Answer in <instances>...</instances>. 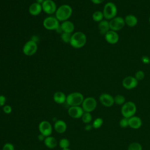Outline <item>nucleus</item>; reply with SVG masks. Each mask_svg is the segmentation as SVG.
<instances>
[{"label": "nucleus", "mask_w": 150, "mask_h": 150, "mask_svg": "<svg viewBox=\"0 0 150 150\" xmlns=\"http://www.w3.org/2000/svg\"><path fill=\"white\" fill-rule=\"evenodd\" d=\"M73 9L71 7L67 4L60 5L57 8L55 12V17L59 21L63 22L67 21L71 16Z\"/></svg>", "instance_id": "1"}, {"label": "nucleus", "mask_w": 150, "mask_h": 150, "mask_svg": "<svg viewBox=\"0 0 150 150\" xmlns=\"http://www.w3.org/2000/svg\"><path fill=\"white\" fill-rule=\"evenodd\" d=\"M87 42L86 35L80 31H77L71 35L70 45L74 48L80 49L83 47Z\"/></svg>", "instance_id": "2"}, {"label": "nucleus", "mask_w": 150, "mask_h": 150, "mask_svg": "<svg viewBox=\"0 0 150 150\" xmlns=\"http://www.w3.org/2000/svg\"><path fill=\"white\" fill-rule=\"evenodd\" d=\"M137 112L136 104L131 101L125 102L121 108V113L123 117L129 118L135 115Z\"/></svg>", "instance_id": "3"}, {"label": "nucleus", "mask_w": 150, "mask_h": 150, "mask_svg": "<svg viewBox=\"0 0 150 150\" xmlns=\"http://www.w3.org/2000/svg\"><path fill=\"white\" fill-rule=\"evenodd\" d=\"M84 98L83 95L80 92H73L66 96V103L71 106H80Z\"/></svg>", "instance_id": "4"}, {"label": "nucleus", "mask_w": 150, "mask_h": 150, "mask_svg": "<svg viewBox=\"0 0 150 150\" xmlns=\"http://www.w3.org/2000/svg\"><path fill=\"white\" fill-rule=\"evenodd\" d=\"M104 18L106 19H112L116 16L117 13V9L115 5L111 2L105 4L103 9Z\"/></svg>", "instance_id": "5"}, {"label": "nucleus", "mask_w": 150, "mask_h": 150, "mask_svg": "<svg viewBox=\"0 0 150 150\" xmlns=\"http://www.w3.org/2000/svg\"><path fill=\"white\" fill-rule=\"evenodd\" d=\"M43 27L49 30H56L59 26V21L56 17L53 16H47L43 21Z\"/></svg>", "instance_id": "6"}, {"label": "nucleus", "mask_w": 150, "mask_h": 150, "mask_svg": "<svg viewBox=\"0 0 150 150\" xmlns=\"http://www.w3.org/2000/svg\"><path fill=\"white\" fill-rule=\"evenodd\" d=\"M97 105V103L96 100L94 97H88L84 99L81 107L84 112H91L96 108Z\"/></svg>", "instance_id": "7"}, {"label": "nucleus", "mask_w": 150, "mask_h": 150, "mask_svg": "<svg viewBox=\"0 0 150 150\" xmlns=\"http://www.w3.org/2000/svg\"><path fill=\"white\" fill-rule=\"evenodd\" d=\"M38 50L37 43L32 40L27 41L23 45L22 48L23 53L25 55L31 56L36 53Z\"/></svg>", "instance_id": "8"}, {"label": "nucleus", "mask_w": 150, "mask_h": 150, "mask_svg": "<svg viewBox=\"0 0 150 150\" xmlns=\"http://www.w3.org/2000/svg\"><path fill=\"white\" fill-rule=\"evenodd\" d=\"M124 19L120 16H115L109 22L110 28L111 30L118 31L124 28L125 25Z\"/></svg>", "instance_id": "9"}, {"label": "nucleus", "mask_w": 150, "mask_h": 150, "mask_svg": "<svg viewBox=\"0 0 150 150\" xmlns=\"http://www.w3.org/2000/svg\"><path fill=\"white\" fill-rule=\"evenodd\" d=\"M42 11L46 14L53 15L57 10L56 3L53 0H45L42 4Z\"/></svg>", "instance_id": "10"}, {"label": "nucleus", "mask_w": 150, "mask_h": 150, "mask_svg": "<svg viewBox=\"0 0 150 150\" xmlns=\"http://www.w3.org/2000/svg\"><path fill=\"white\" fill-rule=\"evenodd\" d=\"M38 129L40 134L43 135L45 137L50 136L52 133V126L51 124L46 120L41 121L38 125Z\"/></svg>", "instance_id": "11"}, {"label": "nucleus", "mask_w": 150, "mask_h": 150, "mask_svg": "<svg viewBox=\"0 0 150 150\" xmlns=\"http://www.w3.org/2000/svg\"><path fill=\"white\" fill-rule=\"evenodd\" d=\"M99 101L103 105L106 107H110L114 104V97L108 93L101 94L99 97Z\"/></svg>", "instance_id": "12"}, {"label": "nucleus", "mask_w": 150, "mask_h": 150, "mask_svg": "<svg viewBox=\"0 0 150 150\" xmlns=\"http://www.w3.org/2000/svg\"><path fill=\"white\" fill-rule=\"evenodd\" d=\"M122 84L125 89L131 90L137 86L138 80L135 78V77L127 76L123 79Z\"/></svg>", "instance_id": "13"}, {"label": "nucleus", "mask_w": 150, "mask_h": 150, "mask_svg": "<svg viewBox=\"0 0 150 150\" xmlns=\"http://www.w3.org/2000/svg\"><path fill=\"white\" fill-rule=\"evenodd\" d=\"M84 111L80 106H71L68 109V114L73 118H80L82 117Z\"/></svg>", "instance_id": "14"}, {"label": "nucleus", "mask_w": 150, "mask_h": 150, "mask_svg": "<svg viewBox=\"0 0 150 150\" xmlns=\"http://www.w3.org/2000/svg\"><path fill=\"white\" fill-rule=\"evenodd\" d=\"M129 127L134 129H137L141 127L142 122V120L138 116L134 115L128 118Z\"/></svg>", "instance_id": "15"}, {"label": "nucleus", "mask_w": 150, "mask_h": 150, "mask_svg": "<svg viewBox=\"0 0 150 150\" xmlns=\"http://www.w3.org/2000/svg\"><path fill=\"white\" fill-rule=\"evenodd\" d=\"M104 36L105 40L110 44H115L117 43L119 40V36L116 31L109 30Z\"/></svg>", "instance_id": "16"}, {"label": "nucleus", "mask_w": 150, "mask_h": 150, "mask_svg": "<svg viewBox=\"0 0 150 150\" xmlns=\"http://www.w3.org/2000/svg\"><path fill=\"white\" fill-rule=\"evenodd\" d=\"M42 11V5L37 2H33L29 6L28 12L32 16H38Z\"/></svg>", "instance_id": "17"}, {"label": "nucleus", "mask_w": 150, "mask_h": 150, "mask_svg": "<svg viewBox=\"0 0 150 150\" xmlns=\"http://www.w3.org/2000/svg\"><path fill=\"white\" fill-rule=\"evenodd\" d=\"M60 28L62 30V32L71 33L74 31L75 26L72 22L67 20L62 22L60 25Z\"/></svg>", "instance_id": "18"}, {"label": "nucleus", "mask_w": 150, "mask_h": 150, "mask_svg": "<svg viewBox=\"0 0 150 150\" xmlns=\"http://www.w3.org/2000/svg\"><path fill=\"white\" fill-rule=\"evenodd\" d=\"M54 129L57 133L63 134L67 129V124L64 121L62 120H57L54 122Z\"/></svg>", "instance_id": "19"}, {"label": "nucleus", "mask_w": 150, "mask_h": 150, "mask_svg": "<svg viewBox=\"0 0 150 150\" xmlns=\"http://www.w3.org/2000/svg\"><path fill=\"white\" fill-rule=\"evenodd\" d=\"M98 28L100 34L105 35L106 33H107L110 29L109 22H108L106 20H103L100 21V22H98Z\"/></svg>", "instance_id": "20"}, {"label": "nucleus", "mask_w": 150, "mask_h": 150, "mask_svg": "<svg viewBox=\"0 0 150 150\" xmlns=\"http://www.w3.org/2000/svg\"><path fill=\"white\" fill-rule=\"evenodd\" d=\"M53 100L57 104H63L66 101V96L62 91H56L53 95Z\"/></svg>", "instance_id": "21"}, {"label": "nucleus", "mask_w": 150, "mask_h": 150, "mask_svg": "<svg viewBox=\"0 0 150 150\" xmlns=\"http://www.w3.org/2000/svg\"><path fill=\"white\" fill-rule=\"evenodd\" d=\"M43 142L45 146L48 148L50 149L55 148L57 145V142L56 138L50 135L45 137V139Z\"/></svg>", "instance_id": "22"}, {"label": "nucleus", "mask_w": 150, "mask_h": 150, "mask_svg": "<svg viewBox=\"0 0 150 150\" xmlns=\"http://www.w3.org/2000/svg\"><path fill=\"white\" fill-rule=\"evenodd\" d=\"M125 23L129 27H134L136 26L138 23L137 17L133 15H128L125 18Z\"/></svg>", "instance_id": "23"}, {"label": "nucleus", "mask_w": 150, "mask_h": 150, "mask_svg": "<svg viewBox=\"0 0 150 150\" xmlns=\"http://www.w3.org/2000/svg\"><path fill=\"white\" fill-rule=\"evenodd\" d=\"M103 18H104L103 13V12L100 11H95L92 15V18L95 22H100V21L103 20Z\"/></svg>", "instance_id": "24"}, {"label": "nucleus", "mask_w": 150, "mask_h": 150, "mask_svg": "<svg viewBox=\"0 0 150 150\" xmlns=\"http://www.w3.org/2000/svg\"><path fill=\"white\" fill-rule=\"evenodd\" d=\"M114 104L118 105H122L125 103V98L124 96L118 94L114 97Z\"/></svg>", "instance_id": "25"}, {"label": "nucleus", "mask_w": 150, "mask_h": 150, "mask_svg": "<svg viewBox=\"0 0 150 150\" xmlns=\"http://www.w3.org/2000/svg\"><path fill=\"white\" fill-rule=\"evenodd\" d=\"M81 118L82 121L85 124H90V122L92 121V115L90 112H84Z\"/></svg>", "instance_id": "26"}, {"label": "nucleus", "mask_w": 150, "mask_h": 150, "mask_svg": "<svg viewBox=\"0 0 150 150\" xmlns=\"http://www.w3.org/2000/svg\"><path fill=\"white\" fill-rule=\"evenodd\" d=\"M127 150H142V146L140 143L133 142L128 145Z\"/></svg>", "instance_id": "27"}, {"label": "nucleus", "mask_w": 150, "mask_h": 150, "mask_svg": "<svg viewBox=\"0 0 150 150\" xmlns=\"http://www.w3.org/2000/svg\"><path fill=\"white\" fill-rule=\"evenodd\" d=\"M103 119L100 118V117H97L96 118L93 122L92 125L93 128L95 129H98L100 128L103 124Z\"/></svg>", "instance_id": "28"}, {"label": "nucleus", "mask_w": 150, "mask_h": 150, "mask_svg": "<svg viewBox=\"0 0 150 150\" xmlns=\"http://www.w3.org/2000/svg\"><path fill=\"white\" fill-rule=\"evenodd\" d=\"M59 145L62 149L69 148L70 145V142L67 138H62L59 142Z\"/></svg>", "instance_id": "29"}, {"label": "nucleus", "mask_w": 150, "mask_h": 150, "mask_svg": "<svg viewBox=\"0 0 150 150\" xmlns=\"http://www.w3.org/2000/svg\"><path fill=\"white\" fill-rule=\"evenodd\" d=\"M71 33H64L63 32L61 35V39L62 40L63 42L64 43H70L71 38Z\"/></svg>", "instance_id": "30"}, {"label": "nucleus", "mask_w": 150, "mask_h": 150, "mask_svg": "<svg viewBox=\"0 0 150 150\" xmlns=\"http://www.w3.org/2000/svg\"><path fill=\"white\" fill-rule=\"evenodd\" d=\"M119 125L120 127L122 128H125L128 127H129V123H128V118L122 117L119 122Z\"/></svg>", "instance_id": "31"}, {"label": "nucleus", "mask_w": 150, "mask_h": 150, "mask_svg": "<svg viewBox=\"0 0 150 150\" xmlns=\"http://www.w3.org/2000/svg\"><path fill=\"white\" fill-rule=\"evenodd\" d=\"M145 77V73L142 70H138L135 74V78L138 80H142Z\"/></svg>", "instance_id": "32"}, {"label": "nucleus", "mask_w": 150, "mask_h": 150, "mask_svg": "<svg viewBox=\"0 0 150 150\" xmlns=\"http://www.w3.org/2000/svg\"><path fill=\"white\" fill-rule=\"evenodd\" d=\"M2 150H15V147L10 142H7L2 147Z\"/></svg>", "instance_id": "33"}, {"label": "nucleus", "mask_w": 150, "mask_h": 150, "mask_svg": "<svg viewBox=\"0 0 150 150\" xmlns=\"http://www.w3.org/2000/svg\"><path fill=\"white\" fill-rule=\"evenodd\" d=\"M2 109H3V111L6 114H10L12 111V107L9 105H5L4 106H3Z\"/></svg>", "instance_id": "34"}, {"label": "nucleus", "mask_w": 150, "mask_h": 150, "mask_svg": "<svg viewBox=\"0 0 150 150\" xmlns=\"http://www.w3.org/2000/svg\"><path fill=\"white\" fill-rule=\"evenodd\" d=\"M6 101V97L4 95H0V107L4 106Z\"/></svg>", "instance_id": "35"}, {"label": "nucleus", "mask_w": 150, "mask_h": 150, "mask_svg": "<svg viewBox=\"0 0 150 150\" xmlns=\"http://www.w3.org/2000/svg\"><path fill=\"white\" fill-rule=\"evenodd\" d=\"M142 62L145 63V64H148L149 62H150V59L149 57L146 56H144L142 59Z\"/></svg>", "instance_id": "36"}, {"label": "nucleus", "mask_w": 150, "mask_h": 150, "mask_svg": "<svg viewBox=\"0 0 150 150\" xmlns=\"http://www.w3.org/2000/svg\"><path fill=\"white\" fill-rule=\"evenodd\" d=\"M92 128H93V125L92 124H87L84 127V129L85 131H90Z\"/></svg>", "instance_id": "37"}, {"label": "nucleus", "mask_w": 150, "mask_h": 150, "mask_svg": "<svg viewBox=\"0 0 150 150\" xmlns=\"http://www.w3.org/2000/svg\"><path fill=\"white\" fill-rule=\"evenodd\" d=\"M45 137H45L43 135L40 134H39L38 136V140H39V141H44V140H45Z\"/></svg>", "instance_id": "38"}, {"label": "nucleus", "mask_w": 150, "mask_h": 150, "mask_svg": "<svg viewBox=\"0 0 150 150\" xmlns=\"http://www.w3.org/2000/svg\"><path fill=\"white\" fill-rule=\"evenodd\" d=\"M91 1L94 4H100L104 1V0H91Z\"/></svg>", "instance_id": "39"}, {"label": "nucleus", "mask_w": 150, "mask_h": 150, "mask_svg": "<svg viewBox=\"0 0 150 150\" xmlns=\"http://www.w3.org/2000/svg\"><path fill=\"white\" fill-rule=\"evenodd\" d=\"M44 1H45V0H36V2H37V3H38V4L42 5V4L43 2Z\"/></svg>", "instance_id": "40"}, {"label": "nucleus", "mask_w": 150, "mask_h": 150, "mask_svg": "<svg viewBox=\"0 0 150 150\" xmlns=\"http://www.w3.org/2000/svg\"><path fill=\"white\" fill-rule=\"evenodd\" d=\"M62 150H71L69 148H66V149H62Z\"/></svg>", "instance_id": "41"}, {"label": "nucleus", "mask_w": 150, "mask_h": 150, "mask_svg": "<svg viewBox=\"0 0 150 150\" xmlns=\"http://www.w3.org/2000/svg\"><path fill=\"white\" fill-rule=\"evenodd\" d=\"M149 23H150V17H149Z\"/></svg>", "instance_id": "42"}, {"label": "nucleus", "mask_w": 150, "mask_h": 150, "mask_svg": "<svg viewBox=\"0 0 150 150\" xmlns=\"http://www.w3.org/2000/svg\"><path fill=\"white\" fill-rule=\"evenodd\" d=\"M21 150H26V149H21Z\"/></svg>", "instance_id": "43"}]
</instances>
